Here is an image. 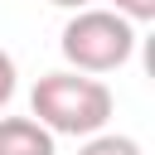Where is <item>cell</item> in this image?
Masks as SVG:
<instances>
[{
	"mask_svg": "<svg viewBox=\"0 0 155 155\" xmlns=\"http://www.w3.org/2000/svg\"><path fill=\"white\" fill-rule=\"evenodd\" d=\"M58 136L34 116H0V155H58Z\"/></svg>",
	"mask_w": 155,
	"mask_h": 155,
	"instance_id": "obj_3",
	"label": "cell"
},
{
	"mask_svg": "<svg viewBox=\"0 0 155 155\" xmlns=\"http://www.w3.org/2000/svg\"><path fill=\"white\" fill-rule=\"evenodd\" d=\"M58 48H63L73 73H92V78L97 73H116L136 53V24L121 19L116 10L87 5V10H73V19L63 24Z\"/></svg>",
	"mask_w": 155,
	"mask_h": 155,
	"instance_id": "obj_2",
	"label": "cell"
},
{
	"mask_svg": "<svg viewBox=\"0 0 155 155\" xmlns=\"http://www.w3.org/2000/svg\"><path fill=\"white\" fill-rule=\"evenodd\" d=\"M116 111V97L102 78L92 73H73V68H58V73H44L29 92V116L53 131V136H97L107 131Z\"/></svg>",
	"mask_w": 155,
	"mask_h": 155,
	"instance_id": "obj_1",
	"label": "cell"
},
{
	"mask_svg": "<svg viewBox=\"0 0 155 155\" xmlns=\"http://www.w3.org/2000/svg\"><path fill=\"white\" fill-rule=\"evenodd\" d=\"M15 78H19V73H15V58L0 48V111H5V102L15 97Z\"/></svg>",
	"mask_w": 155,
	"mask_h": 155,
	"instance_id": "obj_6",
	"label": "cell"
},
{
	"mask_svg": "<svg viewBox=\"0 0 155 155\" xmlns=\"http://www.w3.org/2000/svg\"><path fill=\"white\" fill-rule=\"evenodd\" d=\"M111 10L131 24H150L155 19V0H111Z\"/></svg>",
	"mask_w": 155,
	"mask_h": 155,
	"instance_id": "obj_5",
	"label": "cell"
},
{
	"mask_svg": "<svg viewBox=\"0 0 155 155\" xmlns=\"http://www.w3.org/2000/svg\"><path fill=\"white\" fill-rule=\"evenodd\" d=\"M48 5H58V10H87L92 0H48Z\"/></svg>",
	"mask_w": 155,
	"mask_h": 155,
	"instance_id": "obj_7",
	"label": "cell"
},
{
	"mask_svg": "<svg viewBox=\"0 0 155 155\" xmlns=\"http://www.w3.org/2000/svg\"><path fill=\"white\" fill-rule=\"evenodd\" d=\"M78 155H145V150H140V140H136V136L97 131V136H87V140H82V150H78Z\"/></svg>",
	"mask_w": 155,
	"mask_h": 155,
	"instance_id": "obj_4",
	"label": "cell"
}]
</instances>
